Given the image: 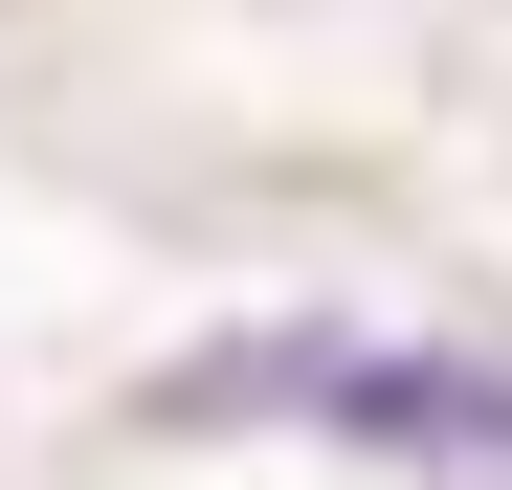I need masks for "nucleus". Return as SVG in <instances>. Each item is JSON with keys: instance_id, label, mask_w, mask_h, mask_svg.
Segmentation results:
<instances>
[{"instance_id": "f257e3e1", "label": "nucleus", "mask_w": 512, "mask_h": 490, "mask_svg": "<svg viewBox=\"0 0 512 490\" xmlns=\"http://www.w3.org/2000/svg\"><path fill=\"white\" fill-rule=\"evenodd\" d=\"M156 446H245L290 424L334 468H423V490H512V335H379V312H245V335H179L134 379Z\"/></svg>"}]
</instances>
